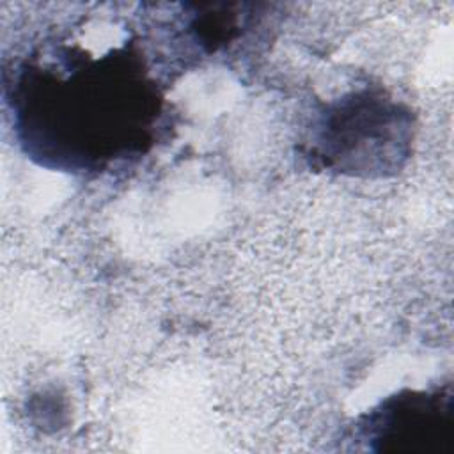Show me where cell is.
Here are the masks:
<instances>
[{
	"label": "cell",
	"mask_w": 454,
	"mask_h": 454,
	"mask_svg": "<svg viewBox=\"0 0 454 454\" xmlns=\"http://www.w3.org/2000/svg\"><path fill=\"white\" fill-rule=\"evenodd\" d=\"M358 436L372 452L452 454V392L404 390L387 397L362 417Z\"/></svg>",
	"instance_id": "2"
},
{
	"label": "cell",
	"mask_w": 454,
	"mask_h": 454,
	"mask_svg": "<svg viewBox=\"0 0 454 454\" xmlns=\"http://www.w3.org/2000/svg\"><path fill=\"white\" fill-rule=\"evenodd\" d=\"M16 115L34 156L53 167L89 170L151 144L160 96L128 51L96 57L71 50L55 62L25 66Z\"/></svg>",
	"instance_id": "1"
},
{
	"label": "cell",
	"mask_w": 454,
	"mask_h": 454,
	"mask_svg": "<svg viewBox=\"0 0 454 454\" xmlns=\"http://www.w3.org/2000/svg\"><path fill=\"white\" fill-rule=\"evenodd\" d=\"M323 156L337 168L372 170L380 156H395L404 126L397 106L372 96H355L326 117ZM383 167V165H381Z\"/></svg>",
	"instance_id": "3"
}]
</instances>
